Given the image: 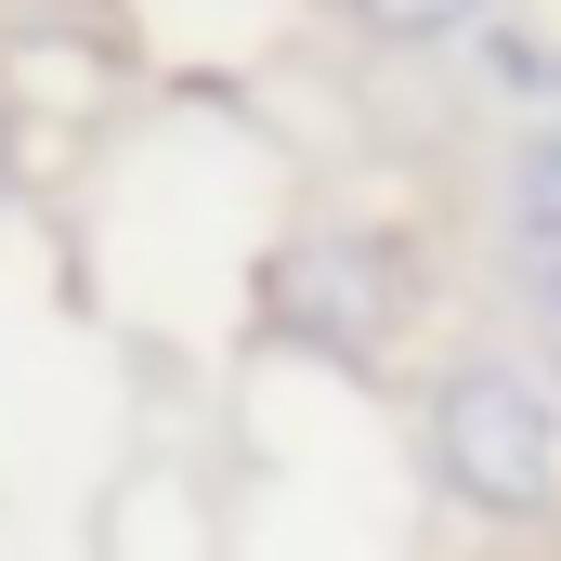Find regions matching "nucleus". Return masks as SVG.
I'll list each match as a JSON object with an SVG mask.
<instances>
[{"label":"nucleus","mask_w":561,"mask_h":561,"mask_svg":"<svg viewBox=\"0 0 561 561\" xmlns=\"http://www.w3.org/2000/svg\"><path fill=\"white\" fill-rule=\"evenodd\" d=\"M419 457H431V483H444V510H470L496 536H523V523L561 510V405H549V379L510 366V353H470V366L431 379Z\"/></svg>","instance_id":"obj_1"},{"label":"nucleus","mask_w":561,"mask_h":561,"mask_svg":"<svg viewBox=\"0 0 561 561\" xmlns=\"http://www.w3.org/2000/svg\"><path fill=\"white\" fill-rule=\"evenodd\" d=\"M249 313H262V340L313 353V366H392V340L419 327V249L379 222H313L262 262Z\"/></svg>","instance_id":"obj_2"},{"label":"nucleus","mask_w":561,"mask_h":561,"mask_svg":"<svg viewBox=\"0 0 561 561\" xmlns=\"http://www.w3.org/2000/svg\"><path fill=\"white\" fill-rule=\"evenodd\" d=\"M366 39H392V53H444V39H483L496 26V0H340Z\"/></svg>","instance_id":"obj_3"},{"label":"nucleus","mask_w":561,"mask_h":561,"mask_svg":"<svg viewBox=\"0 0 561 561\" xmlns=\"http://www.w3.org/2000/svg\"><path fill=\"white\" fill-rule=\"evenodd\" d=\"M510 209H523V262L549 275V262H561V131L523 144V196H510Z\"/></svg>","instance_id":"obj_4"},{"label":"nucleus","mask_w":561,"mask_h":561,"mask_svg":"<svg viewBox=\"0 0 561 561\" xmlns=\"http://www.w3.org/2000/svg\"><path fill=\"white\" fill-rule=\"evenodd\" d=\"M0 209H13V144H0Z\"/></svg>","instance_id":"obj_5"},{"label":"nucleus","mask_w":561,"mask_h":561,"mask_svg":"<svg viewBox=\"0 0 561 561\" xmlns=\"http://www.w3.org/2000/svg\"><path fill=\"white\" fill-rule=\"evenodd\" d=\"M549 92H561V53H549Z\"/></svg>","instance_id":"obj_6"}]
</instances>
